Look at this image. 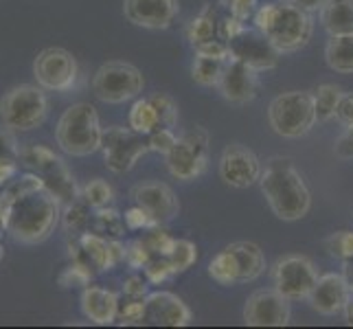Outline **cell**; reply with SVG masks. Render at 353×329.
Returning <instances> with one entry per match:
<instances>
[{
  "label": "cell",
  "mask_w": 353,
  "mask_h": 329,
  "mask_svg": "<svg viewBox=\"0 0 353 329\" xmlns=\"http://www.w3.org/2000/svg\"><path fill=\"white\" fill-rule=\"evenodd\" d=\"M123 295L128 299H145L148 297V281L143 277H130L123 283Z\"/></svg>",
  "instance_id": "7dc6e473"
},
{
  "label": "cell",
  "mask_w": 353,
  "mask_h": 329,
  "mask_svg": "<svg viewBox=\"0 0 353 329\" xmlns=\"http://www.w3.org/2000/svg\"><path fill=\"white\" fill-rule=\"evenodd\" d=\"M75 255H70L75 261H86L92 270L97 272H105L112 270L117 266L112 246H110V237H105L101 233H83L77 239Z\"/></svg>",
  "instance_id": "603a6c76"
},
{
  "label": "cell",
  "mask_w": 353,
  "mask_h": 329,
  "mask_svg": "<svg viewBox=\"0 0 353 329\" xmlns=\"http://www.w3.org/2000/svg\"><path fill=\"white\" fill-rule=\"evenodd\" d=\"M349 297H351V290H349L345 275L327 272L319 277V281H316L307 301L314 312H319L323 316H336L345 310Z\"/></svg>",
  "instance_id": "ffe728a7"
},
{
  "label": "cell",
  "mask_w": 353,
  "mask_h": 329,
  "mask_svg": "<svg viewBox=\"0 0 353 329\" xmlns=\"http://www.w3.org/2000/svg\"><path fill=\"white\" fill-rule=\"evenodd\" d=\"M119 321L123 325H141L148 321V308L145 299H130L128 303L119 306Z\"/></svg>",
  "instance_id": "8d00e7d4"
},
{
  "label": "cell",
  "mask_w": 353,
  "mask_h": 329,
  "mask_svg": "<svg viewBox=\"0 0 353 329\" xmlns=\"http://www.w3.org/2000/svg\"><path fill=\"white\" fill-rule=\"evenodd\" d=\"M343 275H345L347 283H349V290L353 292V257L343 259Z\"/></svg>",
  "instance_id": "f5cc1de1"
},
{
  "label": "cell",
  "mask_w": 353,
  "mask_h": 329,
  "mask_svg": "<svg viewBox=\"0 0 353 329\" xmlns=\"http://www.w3.org/2000/svg\"><path fill=\"white\" fill-rule=\"evenodd\" d=\"M165 163L174 178L189 182L204 174L209 163V134L202 128H196L176 141L172 152L165 154Z\"/></svg>",
  "instance_id": "30bf717a"
},
{
  "label": "cell",
  "mask_w": 353,
  "mask_h": 329,
  "mask_svg": "<svg viewBox=\"0 0 353 329\" xmlns=\"http://www.w3.org/2000/svg\"><path fill=\"white\" fill-rule=\"evenodd\" d=\"M274 290H279L288 301H301L312 295V290L319 281L314 263L303 255H288L279 259L272 270Z\"/></svg>",
  "instance_id": "4fadbf2b"
},
{
  "label": "cell",
  "mask_w": 353,
  "mask_h": 329,
  "mask_svg": "<svg viewBox=\"0 0 353 329\" xmlns=\"http://www.w3.org/2000/svg\"><path fill=\"white\" fill-rule=\"evenodd\" d=\"M132 198L139 206L148 211L156 224H167L180 213V202L176 198L174 189L165 185V182H143V185L134 187Z\"/></svg>",
  "instance_id": "ac0fdd59"
},
{
  "label": "cell",
  "mask_w": 353,
  "mask_h": 329,
  "mask_svg": "<svg viewBox=\"0 0 353 329\" xmlns=\"http://www.w3.org/2000/svg\"><path fill=\"white\" fill-rule=\"evenodd\" d=\"M18 172V161H0V185H5Z\"/></svg>",
  "instance_id": "f907efd6"
},
{
  "label": "cell",
  "mask_w": 353,
  "mask_h": 329,
  "mask_svg": "<svg viewBox=\"0 0 353 329\" xmlns=\"http://www.w3.org/2000/svg\"><path fill=\"white\" fill-rule=\"evenodd\" d=\"M321 22L330 35H353V0H325Z\"/></svg>",
  "instance_id": "cb8c5ba5"
},
{
  "label": "cell",
  "mask_w": 353,
  "mask_h": 329,
  "mask_svg": "<svg viewBox=\"0 0 353 329\" xmlns=\"http://www.w3.org/2000/svg\"><path fill=\"white\" fill-rule=\"evenodd\" d=\"M345 319H347V323L349 325H353V292H351V297H349V301H347V306H345Z\"/></svg>",
  "instance_id": "11a10c76"
},
{
  "label": "cell",
  "mask_w": 353,
  "mask_h": 329,
  "mask_svg": "<svg viewBox=\"0 0 353 329\" xmlns=\"http://www.w3.org/2000/svg\"><path fill=\"white\" fill-rule=\"evenodd\" d=\"M268 121L270 128L283 139H301L316 126L314 92L290 90L272 99L268 106Z\"/></svg>",
  "instance_id": "8992f818"
},
{
  "label": "cell",
  "mask_w": 353,
  "mask_h": 329,
  "mask_svg": "<svg viewBox=\"0 0 353 329\" xmlns=\"http://www.w3.org/2000/svg\"><path fill=\"white\" fill-rule=\"evenodd\" d=\"M59 217H62L59 200L42 189L11 202L5 230L16 241L35 246L51 237Z\"/></svg>",
  "instance_id": "3957f363"
},
{
  "label": "cell",
  "mask_w": 353,
  "mask_h": 329,
  "mask_svg": "<svg viewBox=\"0 0 353 329\" xmlns=\"http://www.w3.org/2000/svg\"><path fill=\"white\" fill-rule=\"evenodd\" d=\"M128 123L134 132L143 134V137H148V134H152L156 128H161V123H158V114H156V108L152 106L150 99H139L134 101L132 110H130V117H128Z\"/></svg>",
  "instance_id": "4316f807"
},
{
  "label": "cell",
  "mask_w": 353,
  "mask_h": 329,
  "mask_svg": "<svg viewBox=\"0 0 353 329\" xmlns=\"http://www.w3.org/2000/svg\"><path fill=\"white\" fill-rule=\"evenodd\" d=\"M123 219H125V226L130 230H141V228H154V226H158L156 219L148 211H145L143 206H139V204L132 206V209H128Z\"/></svg>",
  "instance_id": "7bdbcfd3"
},
{
  "label": "cell",
  "mask_w": 353,
  "mask_h": 329,
  "mask_svg": "<svg viewBox=\"0 0 353 329\" xmlns=\"http://www.w3.org/2000/svg\"><path fill=\"white\" fill-rule=\"evenodd\" d=\"M143 270H145V277H148L150 283H163L174 275L167 257H152V261L145 266Z\"/></svg>",
  "instance_id": "b9f144b4"
},
{
  "label": "cell",
  "mask_w": 353,
  "mask_h": 329,
  "mask_svg": "<svg viewBox=\"0 0 353 329\" xmlns=\"http://www.w3.org/2000/svg\"><path fill=\"white\" fill-rule=\"evenodd\" d=\"M44 189V180L35 174V172H29V174H22L20 178L16 180H11L5 193L3 196L9 200V202H14L18 198H24V196H29V193H35V191H42Z\"/></svg>",
  "instance_id": "d6a6232c"
},
{
  "label": "cell",
  "mask_w": 353,
  "mask_h": 329,
  "mask_svg": "<svg viewBox=\"0 0 353 329\" xmlns=\"http://www.w3.org/2000/svg\"><path fill=\"white\" fill-rule=\"evenodd\" d=\"M92 279V270L86 261H75L66 268V270L59 275V283L64 288H75V286H88Z\"/></svg>",
  "instance_id": "d590c367"
},
{
  "label": "cell",
  "mask_w": 353,
  "mask_h": 329,
  "mask_svg": "<svg viewBox=\"0 0 353 329\" xmlns=\"http://www.w3.org/2000/svg\"><path fill=\"white\" fill-rule=\"evenodd\" d=\"M81 198L88 206H92V209H103V206H108L114 200V191L103 178H94L83 187Z\"/></svg>",
  "instance_id": "1f68e13d"
},
{
  "label": "cell",
  "mask_w": 353,
  "mask_h": 329,
  "mask_svg": "<svg viewBox=\"0 0 353 329\" xmlns=\"http://www.w3.org/2000/svg\"><path fill=\"white\" fill-rule=\"evenodd\" d=\"M217 88H220L222 97L230 103H237V106L250 103L254 97H257V88H259L257 70L237 62V59H228Z\"/></svg>",
  "instance_id": "d6986e66"
},
{
  "label": "cell",
  "mask_w": 353,
  "mask_h": 329,
  "mask_svg": "<svg viewBox=\"0 0 353 329\" xmlns=\"http://www.w3.org/2000/svg\"><path fill=\"white\" fill-rule=\"evenodd\" d=\"M265 272L263 250L252 241H235L220 250L209 263V277L220 286L250 283Z\"/></svg>",
  "instance_id": "5b68a950"
},
{
  "label": "cell",
  "mask_w": 353,
  "mask_h": 329,
  "mask_svg": "<svg viewBox=\"0 0 353 329\" xmlns=\"http://www.w3.org/2000/svg\"><path fill=\"white\" fill-rule=\"evenodd\" d=\"M261 193L272 213L283 222H296L305 217L312 206V193L301 172L288 156H274L261 169Z\"/></svg>",
  "instance_id": "6da1fadb"
},
{
  "label": "cell",
  "mask_w": 353,
  "mask_h": 329,
  "mask_svg": "<svg viewBox=\"0 0 353 329\" xmlns=\"http://www.w3.org/2000/svg\"><path fill=\"white\" fill-rule=\"evenodd\" d=\"M347 132L351 134V137H353V128H347Z\"/></svg>",
  "instance_id": "6f0895ef"
},
{
  "label": "cell",
  "mask_w": 353,
  "mask_h": 329,
  "mask_svg": "<svg viewBox=\"0 0 353 329\" xmlns=\"http://www.w3.org/2000/svg\"><path fill=\"white\" fill-rule=\"evenodd\" d=\"M224 68H226V62H222V59H211V57L196 55V59H193V66H191L193 81L200 83V86H204V88L220 86Z\"/></svg>",
  "instance_id": "83f0119b"
},
{
  "label": "cell",
  "mask_w": 353,
  "mask_h": 329,
  "mask_svg": "<svg viewBox=\"0 0 353 329\" xmlns=\"http://www.w3.org/2000/svg\"><path fill=\"white\" fill-rule=\"evenodd\" d=\"M254 27L274 44L279 53H296L312 40L314 22L294 3H265L254 11Z\"/></svg>",
  "instance_id": "7a4b0ae2"
},
{
  "label": "cell",
  "mask_w": 353,
  "mask_h": 329,
  "mask_svg": "<svg viewBox=\"0 0 353 329\" xmlns=\"http://www.w3.org/2000/svg\"><path fill=\"white\" fill-rule=\"evenodd\" d=\"M290 316V301L279 290L252 292L243 306V323L250 327H285Z\"/></svg>",
  "instance_id": "9a60e30c"
},
{
  "label": "cell",
  "mask_w": 353,
  "mask_h": 329,
  "mask_svg": "<svg viewBox=\"0 0 353 329\" xmlns=\"http://www.w3.org/2000/svg\"><path fill=\"white\" fill-rule=\"evenodd\" d=\"M257 7H259L257 0H230V14H233L235 18H239L241 22L252 18Z\"/></svg>",
  "instance_id": "bcb514c9"
},
{
  "label": "cell",
  "mask_w": 353,
  "mask_h": 329,
  "mask_svg": "<svg viewBox=\"0 0 353 329\" xmlns=\"http://www.w3.org/2000/svg\"><path fill=\"white\" fill-rule=\"evenodd\" d=\"M336 119L345 128H353V92L343 94V99H340L338 110H336Z\"/></svg>",
  "instance_id": "c3c4849f"
},
{
  "label": "cell",
  "mask_w": 353,
  "mask_h": 329,
  "mask_svg": "<svg viewBox=\"0 0 353 329\" xmlns=\"http://www.w3.org/2000/svg\"><path fill=\"white\" fill-rule=\"evenodd\" d=\"M178 11V0H123V16L141 29L161 31L172 27Z\"/></svg>",
  "instance_id": "e0dca14e"
},
{
  "label": "cell",
  "mask_w": 353,
  "mask_h": 329,
  "mask_svg": "<svg viewBox=\"0 0 353 329\" xmlns=\"http://www.w3.org/2000/svg\"><path fill=\"white\" fill-rule=\"evenodd\" d=\"M123 226H125V219L123 215H119V211L114 209H97V215H94V230L97 233H101L105 237H117L121 239L123 237Z\"/></svg>",
  "instance_id": "4dcf8cb0"
},
{
  "label": "cell",
  "mask_w": 353,
  "mask_h": 329,
  "mask_svg": "<svg viewBox=\"0 0 353 329\" xmlns=\"http://www.w3.org/2000/svg\"><path fill=\"white\" fill-rule=\"evenodd\" d=\"M57 145L68 156H90L103 145V128L97 110L90 103L68 106L55 128Z\"/></svg>",
  "instance_id": "277c9868"
},
{
  "label": "cell",
  "mask_w": 353,
  "mask_h": 329,
  "mask_svg": "<svg viewBox=\"0 0 353 329\" xmlns=\"http://www.w3.org/2000/svg\"><path fill=\"white\" fill-rule=\"evenodd\" d=\"M9 206L11 202L5 198V196H0V228H5L7 226V217H9Z\"/></svg>",
  "instance_id": "db71d44e"
},
{
  "label": "cell",
  "mask_w": 353,
  "mask_h": 329,
  "mask_svg": "<svg viewBox=\"0 0 353 329\" xmlns=\"http://www.w3.org/2000/svg\"><path fill=\"white\" fill-rule=\"evenodd\" d=\"M196 259H198V248H196V243L189 239H176L174 248L167 255V261L172 266L174 275L187 272L189 268L196 263Z\"/></svg>",
  "instance_id": "f546056e"
},
{
  "label": "cell",
  "mask_w": 353,
  "mask_h": 329,
  "mask_svg": "<svg viewBox=\"0 0 353 329\" xmlns=\"http://www.w3.org/2000/svg\"><path fill=\"white\" fill-rule=\"evenodd\" d=\"M176 141H178V137L174 134V128H156L152 134H148L150 152H158V154H163V156L167 152H172Z\"/></svg>",
  "instance_id": "60d3db41"
},
{
  "label": "cell",
  "mask_w": 353,
  "mask_h": 329,
  "mask_svg": "<svg viewBox=\"0 0 353 329\" xmlns=\"http://www.w3.org/2000/svg\"><path fill=\"white\" fill-rule=\"evenodd\" d=\"M145 88V79L137 66L128 62H105L92 77V92L103 103H125L137 99Z\"/></svg>",
  "instance_id": "9c48e42d"
},
{
  "label": "cell",
  "mask_w": 353,
  "mask_h": 329,
  "mask_svg": "<svg viewBox=\"0 0 353 329\" xmlns=\"http://www.w3.org/2000/svg\"><path fill=\"white\" fill-rule=\"evenodd\" d=\"M152 250L150 246L145 243V239H137L125 246V261L130 263V268H134V270H139V268H145L150 261H152Z\"/></svg>",
  "instance_id": "ab89813d"
},
{
  "label": "cell",
  "mask_w": 353,
  "mask_h": 329,
  "mask_svg": "<svg viewBox=\"0 0 353 329\" xmlns=\"http://www.w3.org/2000/svg\"><path fill=\"white\" fill-rule=\"evenodd\" d=\"M343 99V90L334 83H323L319 90L314 92V106H316V119L325 123V121H332L336 117L338 103Z\"/></svg>",
  "instance_id": "f1b7e54d"
},
{
  "label": "cell",
  "mask_w": 353,
  "mask_h": 329,
  "mask_svg": "<svg viewBox=\"0 0 353 329\" xmlns=\"http://www.w3.org/2000/svg\"><path fill=\"white\" fill-rule=\"evenodd\" d=\"M327 250L338 259L353 257V230H338V233H334L327 239Z\"/></svg>",
  "instance_id": "f35d334b"
},
{
  "label": "cell",
  "mask_w": 353,
  "mask_h": 329,
  "mask_svg": "<svg viewBox=\"0 0 353 329\" xmlns=\"http://www.w3.org/2000/svg\"><path fill=\"white\" fill-rule=\"evenodd\" d=\"M5 257V248L3 246H0V259H3Z\"/></svg>",
  "instance_id": "9f6ffc18"
},
{
  "label": "cell",
  "mask_w": 353,
  "mask_h": 329,
  "mask_svg": "<svg viewBox=\"0 0 353 329\" xmlns=\"http://www.w3.org/2000/svg\"><path fill=\"white\" fill-rule=\"evenodd\" d=\"M20 158L24 165L44 180V189L53 198H57L59 204L66 206L79 198L75 176L70 174L66 163L53 150L44 148V145H31V148L20 150Z\"/></svg>",
  "instance_id": "ba28073f"
},
{
  "label": "cell",
  "mask_w": 353,
  "mask_h": 329,
  "mask_svg": "<svg viewBox=\"0 0 353 329\" xmlns=\"http://www.w3.org/2000/svg\"><path fill=\"white\" fill-rule=\"evenodd\" d=\"M217 38H220V18H217V9L213 5H209L196 20L191 22L189 40L193 46H198L202 42H211Z\"/></svg>",
  "instance_id": "484cf974"
},
{
  "label": "cell",
  "mask_w": 353,
  "mask_h": 329,
  "mask_svg": "<svg viewBox=\"0 0 353 329\" xmlns=\"http://www.w3.org/2000/svg\"><path fill=\"white\" fill-rule=\"evenodd\" d=\"M290 3H294V5L301 7L303 11H307V14H312V11H321V7L325 5V0H290Z\"/></svg>",
  "instance_id": "816d5d0a"
},
{
  "label": "cell",
  "mask_w": 353,
  "mask_h": 329,
  "mask_svg": "<svg viewBox=\"0 0 353 329\" xmlns=\"http://www.w3.org/2000/svg\"><path fill=\"white\" fill-rule=\"evenodd\" d=\"M196 48V55H202V57H211V59H222V62H228L230 59V53H228V44L226 42H220V40H211V42H202Z\"/></svg>",
  "instance_id": "f6af8a7d"
},
{
  "label": "cell",
  "mask_w": 353,
  "mask_h": 329,
  "mask_svg": "<svg viewBox=\"0 0 353 329\" xmlns=\"http://www.w3.org/2000/svg\"><path fill=\"white\" fill-rule=\"evenodd\" d=\"M101 150L105 154V165L114 174H125L137 165L141 156L150 152V143L143 134L134 132L132 128L112 126L103 130V145Z\"/></svg>",
  "instance_id": "7c38bea8"
},
{
  "label": "cell",
  "mask_w": 353,
  "mask_h": 329,
  "mask_svg": "<svg viewBox=\"0 0 353 329\" xmlns=\"http://www.w3.org/2000/svg\"><path fill=\"white\" fill-rule=\"evenodd\" d=\"M261 161L241 143H230L220 158V178L228 187L248 189L261 178Z\"/></svg>",
  "instance_id": "2e32d148"
},
{
  "label": "cell",
  "mask_w": 353,
  "mask_h": 329,
  "mask_svg": "<svg viewBox=\"0 0 353 329\" xmlns=\"http://www.w3.org/2000/svg\"><path fill=\"white\" fill-rule=\"evenodd\" d=\"M3 230H5V228H0V235H3Z\"/></svg>",
  "instance_id": "680465c9"
},
{
  "label": "cell",
  "mask_w": 353,
  "mask_h": 329,
  "mask_svg": "<svg viewBox=\"0 0 353 329\" xmlns=\"http://www.w3.org/2000/svg\"><path fill=\"white\" fill-rule=\"evenodd\" d=\"M48 117V99L42 86L20 83L7 90L0 99V119L3 126L14 132L38 130Z\"/></svg>",
  "instance_id": "52a82bcc"
},
{
  "label": "cell",
  "mask_w": 353,
  "mask_h": 329,
  "mask_svg": "<svg viewBox=\"0 0 353 329\" xmlns=\"http://www.w3.org/2000/svg\"><path fill=\"white\" fill-rule=\"evenodd\" d=\"M150 101L156 108L158 123H161V128H176V123H178V103L174 101V97H169L165 92H156L154 97H150Z\"/></svg>",
  "instance_id": "836d02e7"
},
{
  "label": "cell",
  "mask_w": 353,
  "mask_h": 329,
  "mask_svg": "<svg viewBox=\"0 0 353 329\" xmlns=\"http://www.w3.org/2000/svg\"><path fill=\"white\" fill-rule=\"evenodd\" d=\"M325 59L336 72H353V35H332L325 48Z\"/></svg>",
  "instance_id": "d4e9b609"
},
{
  "label": "cell",
  "mask_w": 353,
  "mask_h": 329,
  "mask_svg": "<svg viewBox=\"0 0 353 329\" xmlns=\"http://www.w3.org/2000/svg\"><path fill=\"white\" fill-rule=\"evenodd\" d=\"M226 44H228L230 59H237V62L254 68L257 72L274 68L279 64V57H281V53L276 51L274 44L268 40L257 27L254 29L246 27Z\"/></svg>",
  "instance_id": "5bb4252c"
},
{
  "label": "cell",
  "mask_w": 353,
  "mask_h": 329,
  "mask_svg": "<svg viewBox=\"0 0 353 329\" xmlns=\"http://www.w3.org/2000/svg\"><path fill=\"white\" fill-rule=\"evenodd\" d=\"M119 297L112 290L86 286L81 292V312L94 325H112L119 319Z\"/></svg>",
  "instance_id": "7402d4cb"
},
{
  "label": "cell",
  "mask_w": 353,
  "mask_h": 329,
  "mask_svg": "<svg viewBox=\"0 0 353 329\" xmlns=\"http://www.w3.org/2000/svg\"><path fill=\"white\" fill-rule=\"evenodd\" d=\"M77 59L70 51L59 46H48L38 53L33 62V77L38 86L51 92H66L77 81Z\"/></svg>",
  "instance_id": "8fae6325"
},
{
  "label": "cell",
  "mask_w": 353,
  "mask_h": 329,
  "mask_svg": "<svg viewBox=\"0 0 353 329\" xmlns=\"http://www.w3.org/2000/svg\"><path fill=\"white\" fill-rule=\"evenodd\" d=\"M145 308H148V321L154 325L187 327L191 323V310L174 292H152V295L145 297Z\"/></svg>",
  "instance_id": "44dd1931"
},
{
  "label": "cell",
  "mask_w": 353,
  "mask_h": 329,
  "mask_svg": "<svg viewBox=\"0 0 353 329\" xmlns=\"http://www.w3.org/2000/svg\"><path fill=\"white\" fill-rule=\"evenodd\" d=\"M64 228L70 230V233H86V226L90 222L88 217V204L86 202H70L66 204L64 215H62Z\"/></svg>",
  "instance_id": "e575fe53"
},
{
  "label": "cell",
  "mask_w": 353,
  "mask_h": 329,
  "mask_svg": "<svg viewBox=\"0 0 353 329\" xmlns=\"http://www.w3.org/2000/svg\"><path fill=\"white\" fill-rule=\"evenodd\" d=\"M334 150H336L338 158H343V161H353V137L349 132H345L343 137H338Z\"/></svg>",
  "instance_id": "681fc988"
},
{
  "label": "cell",
  "mask_w": 353,
  "mask_h": 329,
  "mask_svg": "<svg viewBox=\"0 0 353 329\" xmlns=\"http://www.w3.org/2000/svg\"><path fill=\"white\" fill-rule=\"evenodd\" d=\"M18 158H20V148L14 137V130L0 126V161H18Z\"/></svg>",
  "instance_id": "ee69618b"
},
{
  "label": "cell",
  "mask_w": 353,
  "mask_h": 329,
  "mask_svg": "<svg viewBox=\"0 0 353 329\" xmlns=\"http://www.w3.org/2000/svg\"><path fill=\"white\" fill-rule=\"evenodd\" d=\"M174 237L167 233L165 228H161V224L158 226H154L152 230H150V235L145 237V243L150 246V250H152V255L154 257H167L169 255V250L174 248Z\"/></svg>",
  "instance_id": "74e56055"
}]
</instances>
